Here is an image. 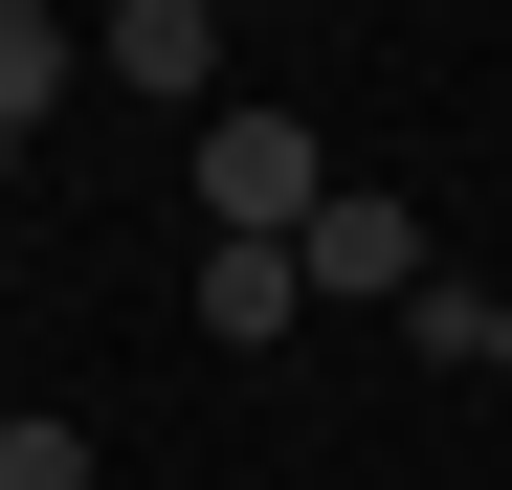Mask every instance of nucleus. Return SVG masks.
Instances as JSON below:
<instances>
[{"label":"nucleus","mask_w":512,"mask_h":490,"mask_svg":"<svg viewBox=\"0 0 512 490\" xmlns=\"http://www.w3.org/2000/svg\"><path fill=\"white\" fill-rule=\"evenodd\" d=\"M446 245H423V201H379V179H334V223H312V290H357V312H401Z\"/></svg>","instance_id":"2"},{"label":"nucleus","mask_w":512,"mask_h":490,"mask_svg":"<svg viewBox=\"0 0 512 490\" xmlns=\"http://www.w3.org/2000/svg\"><path fill=\"white\" fill-rule=\"evenodd\" d=\"M0 424H23V401H0Z\"/></svg>","instance_id":"9"},{"label":"nucleus","mask_w":512,"mask_h":490,"mask_svg":"<svg viewBox=\"0 0 512 490\" xmlns=\"http://www.w3.org/2000/svg\"><path fill=\"white\" fill-rule=\"evenodd\" d=\"M401 357H468V379H490V290H468V268H423V290H401Z\"/></svg>","instance_id":"6"},{"label":"nucleus","mask_w":512,"mask_h":490,"mask_svg":"<svg viewBox=\"0 0 512 490\" xmlns=\"http://www.w3.org/2000/svg\"><path fill=\"white\" fill-rule=\"evenodd\" d=\"M201 223H223V245H312V223H334L312 112H245V90H223V112H201Z\"/></svg>","instance_id":"1"},{"label":"nucleus","mask_w":512,"mask_h":490,"mask_svg":"<svg viewBox=\"0 0 512 490\" xmlns=\"http://www.w3.org/2000/svg\"><path fill=\"white\" fill-rule=\"evenodd\" d=\"M0 490H90V424H0Z\"/></svg>","instance_id":"7"},{"label":"nucleus","mask_w":512,"mask_h":490,"mask_svg":"<svg viewBox=\"0 0 512 490\" xmlns=\"http://www.w3.org/2000/svg\"><path fill=\"white\" fill-rule=\"evenodd\" d=\"M490 379H512V290H490Z\"/></svg>","instance_id":"8"},{"label":"nucleus","mask_w":512,"mask_h":490,"mask_svg":"<svg viewBox=\"0 0 512 490\" xmlns=\"http://www.w3.org/2000/svg\"><path fill=\"white\" fill-rule=\"evenodd\" d=\"M290 312H312V245H201V335L223 357H268Z\"/></svg>","instance_id":"4"},{"label":"nucleus","mask_w":512,"mask_h":490,"mask_svg":"<svg viewBox=\"0 0 512 490\" xmlns=\"http://www.w3.org/2000/svg\"><path fill=\"white\" fill-rule=\"evenodd\" d=\"M112 90H156V112H223V23H201V0H112Z\"/></svg>","instance_id":"3"},{"label":"nucleus","mask_w":512,"mask_h":490,"mask_svg":"<svg viewBox=\"0 0 512 490\" xmlns=\"http://www.w3.org/2000/svg\"><path fill=\"white\" fill-rule=\"evenodd\" d=\"M67 67H90V45H67V23H45V0H0V156H23V134L67 112Z\"/></svg>","instance_id":"5"}]
</instances>
